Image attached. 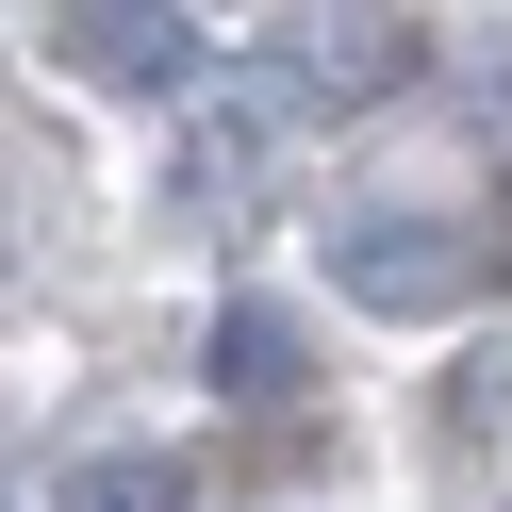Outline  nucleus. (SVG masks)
I'll list each match as a JSON object with an SVG mask.
<instances>
[{
	"label": "nucleus",
	"mask_w": 512,
	"mask_h": 512,
	"mask_svg": "<svg viewBox=\"0 0 512 512\" xmlns=\"http://www.w3.org/2000/svg\"><path fill=\"white\" fill-rule=\"evenodd\" d=\"M67 34L83 83H133V100H215V34L199 17H149V0H83V17H50Z\"/></svg>",
	"instance_id": "f257e3e1"
},
{
	"label": "nucleus",
	"mask_w": 512,
	"mask_h": 512,
	"mask_svg": "<svg viewBox=\"0 0 512 512\" xmlns=\"http://www.w3.org/2000/svg\"><path fill=\"white\" fill-rule=\"evenodd\" d=\"M67 512H182V463H83Z\"/></svg>",
	"instance_id": "20e7f679"
},
{
	"label": "nucleus",
	"mask_w": 512,
	"mask_h": 512,
	"mask_svg": "<svg viewBox=\"0 0 512 512\" xmlns=\"http://www.w3.org/2000/svg\"><path fill=\"white\" fill-rule=\"evenodd\" d=\"M281 133H298V83H281V67H265V83H215V100L182 116V199H199V215H232L248 182L281 166Z\"/></svg>",
	"instance_id": "f03ea898"
},
{
	"label": "nucleus",
	"mask_w": 512,
	"mask_h": 512,
	"mask_svg": "<svg viewBox=\"0 0 512 512\" xmlns=\"http://www.w3.org/2000/svg\"><path fill=\"white\" fill-rule=\"evenodd\" d=\"M463 265H479L463 232H347V248H331V281H347V298H380V314H446V281H463Z\"/></svg>",
	"instance_id": "7ed1b4c3"
},
{
	"label": "nucleus",
	"mask_w": 512,
	"mask_h": 512,
	"mask_svg": "<svg viewBox=\"0 0 512 512\" xmlns=\"http://www.w3.org/2000/svg\"><path fill=\"white\" fill-rule=\"evenodd\" d=\"M215 380H248V397H265V380H298V347H281L265 314H232V331H215Z\"/></svg>",
	"instance_id": "39448f33"
}]
</instances>
